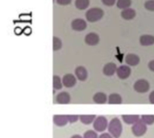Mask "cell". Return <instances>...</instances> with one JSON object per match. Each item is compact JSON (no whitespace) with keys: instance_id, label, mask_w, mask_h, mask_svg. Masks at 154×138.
Here are the masks:
<instances>
[{"instance_id":"obj_9","label":"cell","mask_w":154,"mask_h":138,"mask_svg":"<svg viewBox=\"0 0 154 138\" xmlns=\"http://www.w3.org/2000/svg\"><path fill=\"white\" fill-rule=\"evenodd\" d=\"M75 75L78 78V80H80V81H85L88 79V71L83 66H79V67L76 68V70H75Z\"/></svg>"},{"instance_id":"obj_15","label":"cell","mask_w":154,"mask_h":138,"mask_svg":"<svg viewBox=\"0 0 154 138\" xmlns=\"http://www.w3.org/2000/svg\"><path fill=\"white\" fill-rule=\"evenodd\" d=\"M125 62L130 66H136L140 63V58L136 54H128L125 57Z\"/></svg>"},{"instance_id":"obj_31","label":"cell","mask_w":154,"mask_h":138,"mask_svg":"<svg viewBox=\"0 0 154 138\" xmlns=\"http://www.w3.org/2000/svg\"><path fill=\"white\" fill-rule=\"evenodd\" d=\"M98 138H113V136L108 133H104V134L100 135V136Z\"/></svg>"},{"instance_id":"obj_11","label":"cell","mask_w":154,"mask_h":138,"mask_svg":"<svg viewBox=\"0 0 154 138\" xmlns=\"http://www.w3.org/2000/svg\"><path fill=\"white\" fill-rule=\"evenodd\" d=\"M70 95L68 92H60L57 95L56 97V102L58 104H61V105H66L69 104L70 102Z\"/></svg>"},{"instance_id":"obj_18","label":"cell","mask_w":154,"mask_h":138,"mask_svg":"<svg viewBox=\"0 0 154 138\" xmlns=\"http://www.w3.org/2000/svg\"><path fill=\"white\" fill-rule=\"evenodd\" d=\"M122 118L124 122L128 125H134L136 122L140 120V117L137 115H124Z\"/></svg>"},{"instance_id":"obj_5","label":"cell","mask_w":154,"mask_h":138,"mask_svg":"<svg viewBox=\"0 0 154 138\" xmlns=\"http://www.w3.org/2000/svg\"><path fill=\"white\" fill-rule=\"evenodd\" d=\"M134 89L138 93H146L150 89V84L146 80H139L134 83Z\"/></svg>"},{"instance_id":"obj_32","label":"cell","mask_w":154,"mask_h":138,"mask_svg":"<svg viewBox=\"0 0 154 138\" xmlns=\"http://www.w3.org/2000/svg\"><path fill=\"white\" fill-rule=\"evenodd\" d=\"M148 67H149L150 71H153L154 72V60L153 61H151L149 62Z\"/></svg>"},{"instance_id":"obj_13","label":"cell","mask_w":154,"mask_h":138,"mask_svg":"<svg viewBox=\"0 0 154 138\" xmlns=\"http://www.w3.org/2000/svg\"><path fill=\"white\" fill-rule=\"evenodd\" d=\"M53 122L57 127H64L69 123V119L67 116L64 115H55L53 117Z\"/></svg>"},{"instance_id":"obj_8","label":"cell","mask_w":154,"mask_h":138,"mask_svg":"<svg viewBox=\"0 0 154 138\" xmlns=\"http://www.w3.org/2000/svg\"><path fill=\"white\" fill-rule=\"evenodd\" d=\"M99 41H100V38H99L98 34H97L95 33H90L87 34V36L85 37V42L90 46L97 45L99 42Z\"/></svg>"},{"instance_id":"obj_17","label":"cell","mask_w":154,"mask_h":138,"mask_svg":"<svg viewBox=\"0 0 154 138\" xmlns=\"http://www.w3.org/2000/svg\"><path fill=\"white\" fill-rule=\"evenodd\" d=\"M135 15H136V12L134 9H132V8L125 9L121 13V16L125 20H133L135 17Z\"/></svg>"},{"instance_id":"obj_33","label":"cell","mask_w":154,"mask_h":138,"mask_svg":"<svg viewBox=\"0 0 154 138\" xmlns=\"http://www.w3.org/2000/svg\"><path fill=\"white\" fill-rule=\"evenodd\" d=\"M149 100H150V103L154 104V91H152V92L149 95Z\"/></svg>"},{"instance_id":"obj_26","label":"cell","mask_w":154,"mask_h":138,"mask_svg":"<svg viewBox=\"0 0 154 138\" xmlns=\"http://www.w3.org/2000/svg\"><path fill=\"white\" fill-rule=\"evenodd\" d=\"M83 138H98V136H97V134L95 131L88 130V131L85 132Z\"/></svg>"},{"instance_id":"obj_28","label":"cell","mask_w":154,"mask_h":138,"mask_svg":"<svg viewBox=\"0 0 154 138\" xmlns=\"http://www.w3.org/2000/svg\"><path fill=\"white\" fill-rule=\"evenodd\" d=\"M68 119H69V123H76L79 119V116L78 115H67Z\"/></svg>"},{"instance_id":"obj_34","label":"cell","mask_w":154,"mask_h":138,"mask_svg":"<svg viewBox=\"0 0 154 138\" xmlns=\"http://www.w3.org/2000/svg\"><path fill=\"white\" fill-rule=\"evenodd\" d=\"M70 138H83V137H81V136H79V135H75V136H71Z\"/></svg>"},{"instance_id":"obj_25","label":"cell","mask_w":154,"mask_h":138,"mask_svg":"<svg viewBox=\"0 0 154 138\" xmlns=\"http://www.w3.org/2000/svg\"><path fill=\"white\" fill-rule=\"evenodd\" d=\"M53 51H59L62 47V42L60 38L58 37H53Z\"/></svg>"},{"instance_id":"obj_19","label":"cell","mask_w":154,"mask_h":138,"mask_svg":"<svg viewBox=\"0 0 154 138\" xmlns=\"http://www.w3.org/2000/svg\"><path fill=\"white\" fill-rule=\"evenodd\" d=\"M122 102H123V99L119 94L113 93L108 97V103L111 105H120L122 104Z\"/></svg>"},{"instance_id":"obj_21","label":"cell","mask_w":154,"mask_h":138,"mask_svg":"<svg viewBox=\"0 0 154 138\" xmlns=\"http://www.w3.org/2000/svg\"><path fill=\"white\" fill-rule=\"evenodd\" d=\"M75 5L79 10H85L89 5V0H76Z\"/></svg>"},{"instance_id":"obj_24","label":"cell","mask_w":154,"mask_h":138,"mask_svg":"<svg viewBox=\"0 0 154 138\" xmlns=\"http://www.w3.org/2000/svg\"><path fill=\"white\" fill-rule=\"evenodd\" d=\"M142 120L147 126L152 125L154 124V116L153 115H143V116H142Z\"/></svg>"},{"instance_id":"obj_22","label":"cell","mask_w":154,"mask_h":138,"mask_svg":"<svg viewBox=\"0 0 154 138\" xmlns=\"http://www.w3.org/2000/svg\"><path fill=\"white\" fill-rule=\"evenodd\" d=\"M131 5H132V0H117L116 2L117 7L123 10L129 8Z\"/></svg>"},{"instance_id":"obj_29","label":"cell","mask_w":154,"mask_h":138,"mask_svg":"<svg viewBox=\"0 0 154 138\" xmlns=\"http://www.w3.org/2000/svg\"><path fill=\"white\" fill-rule=\"evenodd\" d=\"M116 0H102V3L106 6H113Z\"/></svg>"},{"instance_id":"obj_20","label":"cell","mask_w":154,"mask_h":138,"mask_svg":"<svg viewBox=\"0 0 154 138\" xmlns=\"http://www.w3.org/2000/svg\"><path fill=\"white\" fill-rule=\"evenodd\" d=\"M97 117L95 115H81L79 116V120L85 125H89L96 120Z\"/></svg>"},{"instance_id":"obj_10","label":"cell","mask_w":154,"mask_h":138,"mask_svg":"<svg viewBox=\"0 0 154 138\" xmlns=\"http://www.w3.org/2000/svg\"><path fill=\"white\" fill-rule=\"evenodd\" d=\"M62 83L66 88H72L76 85L77 80L72 74H66L62 78Z\"/></svg>"},{"instance_id":"obj_12","label":"cell","mask_w":154,"mask_h":138,"mask_svg":"<svg viewBox=\"0 0 154 138\" xmlns=\"http://www.w3.org/2000/svg\"><path fill=\"white\" fill-rule=\"evenodd\" d=\"M117 71V67L115 63L113 62H109L107 64H106L104 66V69H103V72L106 76L107 77H111L113 76Z\"/></svg>"},{"instance_id":"obj_14","label":"cell","mask_w":154,"mask_h":138,"mask_svg":"<svg viewBox=\"0 0 154 138\" xmlns=\"http://www.w3.org/2000/svg\"><path fill=\"white\" fill-rule=\"evenodd\" d=\"M107 96L103 92H97L93 97V101L96 104H105L107 102Z\"/></svg>"},{"instance_id":"obj_7","label":"cell","mask_w":154,"mask_h":138,"mask_svg":"<svg viewBox=\"0 0 154 138\" xmlns=\"http://www.w3.org/2000/svg\"><path fill=\"white\" fill-rule=\"evenodd\" d=\"M87 26H88L87 22L83 19H75L71 23V28L74 31H78V32L84 31L87 28Z\"/></svg>"},{"instance_id":"obj_23","label":"cell","mask_w":154,"mask_h":138,"mask_svg":"<svg viewBox=\"0 0 154 138\" xmlns=\"http://www.w3.org/2000/svg\"><path fill=\"white\" fill-rule=\"evenodd\" d=\"M63 87V83H62V80H60V78L57 75H54L53 76V88L54 89H61Z\"/></svg>"},{"instance_id":"obj_3","label":"cell","mask_w":154,"mask_h":138,"mask_svg":"<svg viewBox=\"0 0 154 138\" xmlns=\"http://www.w3.org/2000/svg\"><path fill=\"white\" fill-rule=\"evenodd\" d=\"M132 132L137 137L143 136L147 132V125L142 119H140L138 122H136L134 125H133Z\"/></svg>"},{"instance_id":"obj_27","label":"cell","mask_w":154,"mask_h":138,"mask_svg":"<svg viewBox=\"0 0 154 138\" xmlns=\"http://www.w3.org/2000/svg\"><path fill=\"white\" fill-rule=\"evenodd\" d=\"M144 7L149 10V11H152L154 12V0H148L145 2L144 4Z\"/></svg>"},{"instance_id":"obj_6","label":"cell","mask_w":154,"mask_h":138,"mask_svg":"<svg viewBox=\"0 0 154 138\" xmlns=\"http://www.w3.org/2000/svg\"><path fill=\"white\" fill-rule=\"evenodd\" d=\"M131 72H132V71H131L130 67L126 66V65L120 66L119 68H117V71H116V74H117L118 78L121 80H126L128 77H130Z\"/></svg>"},{"instance_id":"obj_4","label":"cell","mask_w":154,"mask_h":138,"mask_svg":"<svg viewBox=\"0 0 154 138\" xmlns=\"http://www.w3.org/2000/svg\"><path fill=\"white\" fill-rule=\"evenodd\" d=\"M108 125L109 124L107 122V119L105 117H103V116H99L94 121L93 127H94V129L97 132H103L106 128H108Z\"/></svg>"},{"instance_id":"obj_30","label":"cell","mask_w":154,"mask_h":138,"mask_svg":"<svg viewBox=\"0 0 154 138\" xmlns=\"http://www.w3.org/2000/svg\"><path fill=\"white\" fill-rule=\"evenodd\" d=\"M56 2L60 5H68L71 3V0H56Z\"/></svg>"},{"instance_id":"obj_16","label":"cell","mask_w":154,"mask_h":138,"mask_svg":"<svg viewBox=\"0 0 154 138\" xmlns=\"http://www.w3.org/2000/svg\"><path fill=\"white\" fill-rule=\"evenodd\" d=\"M140 43L143 46H151V45H152V44H154V36L149 35V34L142 35L140 37Z\"/></svg>"},{"instance_id":"obj_1","label":"cell","mask_w":154,"mask_h":138,"mask_svg":"<svg viewBox=\"0 0 154 138\" xmlns=\"http://www.w3.org/2000/svg\"><path fill=\"white\" fill-rule=\"evenodd\" d=\"M108 132L114 138H119L123 132V126L119 118H113L108 125Z\"/></svg>"},{"instance_id":"obj_2","label":"cell","mask_w":154,"mask_h":138,"mask_svg":"<svg viewBox=\"0 0 154 138\" xmlns=\"http://www.w3.org/2000/svg\"><path fill=\"white\" fill-rule=\"evenodd\" d=\"M103 16H104V11L98 7L91 8L86 13V18L90 23L97 22L100 19H102Z\"/></svg>"}]
</instances>
